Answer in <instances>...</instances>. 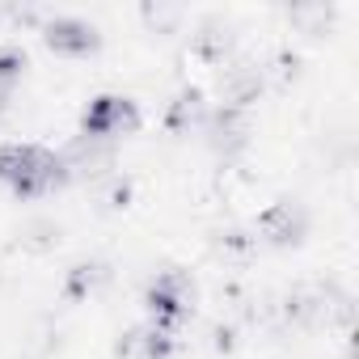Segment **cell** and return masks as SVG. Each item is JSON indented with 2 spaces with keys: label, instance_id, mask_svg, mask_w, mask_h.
I'll return each mask as SVG.
<instances>
[{
  "label": "cell",
  "instance_id": "7",
  "mask_svg": "<svg viewBox=\"0 0 359 359\" xmlns=\"http://www.w3.org/2000/svg\"><path fill=\"white\" fill-rule=\"evenodd\" d=\"M208 135H212V144H216L220 152H237V148H245V135H250L245 114L233 110V106H220V110L208 118Z\"/></svg>",
  "mask_w": 359,
  "mask_h": 359
},
{
  "label": "cell",
  "instance_id": "9",
  "mask_svg": "<svg viewBox=\"0 0 359 359\" xmlns=\"http://www.w3.org/2000/svg\"><path fill=\"white\" fill-rule=\"evenodd\" d=\"M18 241H22L26 250H34V254H47V250L60 241V224H55L51 216H30V220L18 229Z\"/></svg>",
  "mask_w": 359,
  "mask_h": 359
},
{
  "label": "cell",
  "instance_id": "1",
  "mask_svg": "<svg viewBox=\"0 0 359 359\" xmlns=\"http://www.w3.org/2000/svg\"><path fill=\"white\" fill-rule=\"evenodd\" d=\"M64 161L39 144H0V182H9L18 195H43L64 177Z\"/></svg>",
  "mask_w": 359,
  "mask_h": 359
},
{
  "label": "cell",
  "instance_id": "4",
  "mask_svg": "<svg viewBox=\"0 0 359 359\" xmlns=\"http://www.w3.org/2000/svg\"><path fill=\"white\" fill-rule=\"evenodd\" d=\"M262 85H266V68L254 64V60H233V64L220 68V102L233 106V110L254 102L262 93Z\"/></svg>",
  "mask_w": 359,
  "mask_h": 359
},
{
  "label": "cell",
  "instance_id": "10",
  "mask_svg": "<svg viewBox=\"0 0 359 359\" xmlns=\"http://www.w3.org/2000/svg\"><path fill=\"white\" fill-rule=\"evenodd\" d=\"M195 47L208 55V60H220L224 64V55H229V47H233V34H229V26L224 22H203L199 26V34H195Z\"/></svg>",
  "mask_w": 359,
  "mask_h": 359
},
{
  "label": "cell",
  "instance_id": "12",
  "mask_svg": "<svg viewBox=\"0 0 359 359\" xmlns=\"http://www.w3.org/2000/svg\"><path fill=\"white\" fill-rule=\"evenodd\" d=\"M106 275H110V271H106L102 262H76L72 275H68V283H72L76 296H85V292H97V287L106 283Z\"/></svg>",
  "mask_w": 359,
  "mask_h": 359
},
{
  "label": "cell",
  "instance_id": "2",
  "mask_svg": "<svg viewBox=\"0 0 359 359\" xmlns=\"http://www.w3.org/2000/svg\"><path fill=\"white\" fill-rule=\"evenodd\" d=\"M148 309H152V325L169 330L173 321H182L191 313V283L187 275H177V271H165L152 279L148 287Z\"/></svg>",
  "mask_w": 359,
  "mask_h": 359
},
{
  "label": "cell",
  "instance_id": "11",
  "mask_svg": "<svg viewBox=\"0 0 359 359\" xmlns=\"http://www.w3.org/2000/svg\"><path fill=\"white\" fill-rule=\"evenodd\" d=\"M18 76H22V55H18L13 47H0V114H5L9 102H13Z\"/></svg>",
  "mask_w": 359,
  "mask_h": 359
},
{
  "label": "cell",
  "instance_id": "8",
  "mask_svg": "<svg viewBox=\"0 0 359 359\" xmlns=\"http://www.w3.org/2000/svg\"><path fill=\"white\" fill-rule=\"evenodd\" d=\"M118 355L123 359H165L169 355V330H161V325H140V330H131L123 342H118Z\"/></svg>",
  "mask_w": 359,
  "mask_h": 359
},
{
  "label": "cell",
  "instance_id": "6",
  "mask_svg": "<svg viewBox=\"0 0 359 359\" xmlns=\"http://www.w3.org/2000/svg\"><path fill=\"white\" fill-rule=\"evenodd\" d=\"M47 43H51V51L85 55V51H93L97 34H93V26L81 22V18H51V22H47Z\"/></svg>",
  "mask_w": 359,
  "mask_h": 359
},
{
  "label": "cell",
  "instance_id": "13",
  "mask_svg": "<svg viewBox=\"0 0 359 359\" xmlns=\"http://www.w3.org/2000/svg\"><path fill=\"white\" fill-rule=\"evenodd\" d=\"M169 118H173V127L199 123V118H203V97H199V89H191V93L177 97V102H173V110H169Z\"/></svg>",
  "mask_w": 359,
  "mask_h": 359
},
{
  "label": "cell",
  "instance_id": "3",
  "mask_svg": "<svg viewBox=\"0 0 359 359\" xmlns=\"http://www.w3.org/2000/svg\"><path fill=\"white\" fill-rule=\"evenodd\" d=\"M135 127V106L127 97H97L89 110H85V135L93 140H106L114 144L118 135H127Z\"/></svg>",
  "mask_w": 359,
  "mask_h": 359
},
{
  "label": "cell",
  "instance_id": "5",
  "mask_svg": "<svg viewBox=\"0 0 359 359\" xmlns=\"http://www.w3.org/2000/svg\"><path fill=\"white\" fill-rule=\"evenodd\" d=\"M304 224H309V220H304V208L292 203V199H283V203H275V208L262 212L258 233H262L266 241H275V245H292V241L304 237Z\"/></svg>",
  "mask_w": 359,
  "mask_h": 359
}]
</instances>
